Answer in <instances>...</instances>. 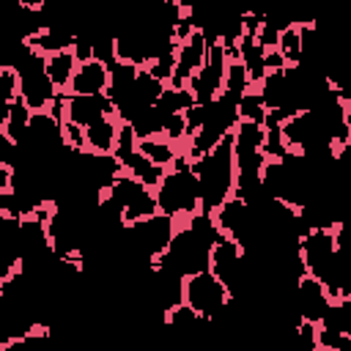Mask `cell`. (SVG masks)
Wrapping results in <instances>:
<instances>
[{"label":"cell","instance_id":"cell-1","mask_svg":"<svg viewBox=\"0 0 351 351\" xmlns=\"http://www.w3.org/2000/svg\"><path fill=\"white\" fill-rule=\"evenodd\" d=\"M189 167L200 184V211L211 214L233 195V137L225 134L211 151H206L200 159H192Z\"/></svg>","mask_w":351,"mask_h":351},{"label":"cell","instance_id":"cell-2","mask_svg":"<svg viewBox=\"0 0 351 351\" xmlns=\"http://www.w3.org/2000/svg\"><path fill=\"white\" fill-rule=\"evenodd\" d=\"M154 197H156V211L173 217L176 225L186 222L192 214L200 211V184L184 154H178L176 162L165 167V176L154 186Z\"/></svg>","mask_w":351,"mask_h":351},{"label":"cell","instance_id":"cell-3","mask_svg":"<svg viewBox=\"0 0 351 351\" xmlns=\"http://www.w3.org/2000/svg\"><path fill=\"white\" fill-rule=\"evenodd\" d=\"M44 60L47 55H38L33 49H27L19 63L14 66L16 69V96L36 112V110H47L52 104V99L58 96V88L52 85V80L47 77V69H44Z\"/></svg>","mask_w":351,"mask_h":351},{"label":"cell","instance_id":"cell-4","mask_svg":"<svg viewBox=\"0 0 351 351\" xmlns=\"http://www.w3.org/2000/svg\"><path fill=\"white\" fill-rule=\"evenodd\" d=\"M230 299L233 296L225 288V282L217 274H211L208 269H200V271L184 277V304H189L208 324L230 304Z\"/></svg>","mask_w":351,"mask_h":351},{"label":"cell","instance_id":"cell-5","mask_svg":"<svg viewBox=\"0 0 351 351\" xmlns=\"http://www.w3.org/2000/svg\"><path fill=\"white\" fill-rule=\"evenodd\" d=\"M296 250H299L304 271L321 280L337 258V241H335L332 225L329 228H307L296 239Z\"/></svg>","mask_w":351,"mask_h":351},{"label":"cell","instance_id":"cell-6","mask_svg":"<svg viewBox=\"0 0 351 351\" xmlns=\"http://www.w3.org/2000/svg\"><path fill=\"white\" fill-rule=\"evenodd\" d=\"M225 66H228V58H225L222 44L219 41L208 44V55H206L203 66L186 80V88H189V93L195 96L197 104H208L211 99H217L222 93Z\"/></svg>","mask_w":351,"mask_h":351},{"label":"cell","instance_id":"cell-7","mask_svg":"<svg viewBox=\"0 0 351 351\" xmlns=\"http://www.w3.org/2000/svg\"><path fill=\"white\" fill-rule=\"evenodd\" d=\"M206 55H208V41H206L203 30L195 27L192 36L178 41V47H176V69H173V77L167 85L170 88H186V80L203 66Z\"/></svg>","mask_w":351,"mask_h":351},{"label":"cell","instance_id":"cell-8","mask_svg":"<svg viewBox=\"0 0 351 351\" xmlns=\"http://www.w3.org/2000/svg\"><path fill=\"white\" fill-rule=\"evenodd\" d=\"M107 115H115V104L107 93H93V96L66 93V99H63V121L88 126V123H93L99 118H107Z\"/></svg>","mask_w":351,"mask_h":351},{"label":"cell","instance_id":"cell-9","mask_svg":"<svg viewBox=\"0 0 351 351\" xmlns=\"http://www.w3.org/2000/svg\"><path fill=\"white\" fill-rule=\"evenodd\" d=\"M329 302L332 299H329V293H326V288L321 285L318 277H313L307 271H302L296 277V282H293V304H296V310H299V315L304 321L318 324L324 318Z\"/></svg>","mask_w":351,"mask_h":351},{"label":"cell","instance_id":"cell-10","mask_svg":"<svg viewBox=\"0 0 351 351\" xmlns=\"http://www.w3.org/2000/svg\"><path fill=\"white\" fill-rule=\"evenodd\" d=\"M107 85H110V69L90 58L85 63H77L71 80H69V88L66 93H82V96H93V93H107Z\"/></svg>","mask_w":351,"mask_h":351},{"label":"cell","instance_id":"cell-11","mask_svg":"<svg viewBox=\"0 0 351 351\" xmlns=\"http://www.w3.org/2000/svg\"><path fill=\"white\" fill-rule=\"evenodd\" d=\"M118 129H121V121L115 115L88 123L85 126V151L88 154H112L115 143H118Z\"/></svg>","mask_w":351,"mask_h":351},{"label":"cell","instance_id":"cell-12","mask_svg":"<svg viewBox=\"0 0 351 351\" xmlns=\"http://www.w3.org/2000/svg\"><path fill=\"white\" fill-rule=\"evenodd\" d=\"M145 159H151L154 165H162V167H170L173 162H176V156L178 154H184L181 151V145H176L173 140H167L165 134H154V137H145V140H137V145H134Z\"/></svg>","mask_w":351,"mask_h":351},{"label":"cell","instance_id":"cell-13","mask_svg":"<svg viewBox=\"0 0 351 351\" xmlns=\"http://www.w3.org/2000/svg\"><path fill=\"white\" fill-rule=\"evenodd\" d=\"M44 69H47V77L52 80V85H55L58 90H66V88H69V80H71V74H74V69H77V60H74L71 49H60V52L47 55Z\"/></svg>","mask_w":351,"mask_h":351},{"label":"cell","instance_id":"cell-14","mask_svg":"<svg viewBox=\"0 0 351 351\" xmlns=\"http://www.w3.org/2000/svg\"><path fill=\"white\" fill-rule=\"evenodd\" d=\"M110 69V85H107V96L112 99V104L115 101H121L129 90H132V85H134V77H137V69L140 66H134V63H126V60H115L112 66H107Z\"/></svg>","mask_w":351,"mask_h":351},{"label":"cell","instance_id":"cell-15","mask_svg":"<svg viewBox=\"0 0 351 351\" xmlns=\"http://www.w3.org/2000/svg\"><path fill=\"white\" fill-rule=\"evenodd\" d=\"M250 88H252V85H250V77H247L244 63H241V60H228V66H225V80H222V93H225L228 99L239 101L241 93L250 90Z\"/></svg>","mask_w":351,"mask_h":351},{"label":"cell","instance_id":"cell-16","mask_svg":"<svg viewBox=\"0 0 351 351\" xmlns=\"http://www.w3.org/2000/svg\"><path fill=\"white\" fill-rule=\"evenodd\" d=\"M274 49L282 55L285 66H299L302 63V41H299V25L296 22H291L280 30V38H277Z\"/></svg>","mask_w":351,"mask_h":351},{"label":"cell","instance_id":"cell-17","mask_svg":"<svg viewBox=\"0 0 351 351\" xmlns=\"http://www.w3.org/2000/svg\"><path fill=\"white\" fill-rule=\"evenodd\" d=\"M129 126H132V134H134L137 140H145V137L162 134V112L151 104V107H145L140 115H134V118L129 121Z\"/></svg>","mask_w":351,"mask_h":351},{"label":"cell","instance_id":"cell-18","mask_svg":"<svg viewBox=\"0 0 351 351\" xmlns=\"http://www.w3.org/2000/svg\"><path fill=\"white\" fill-rule=\"evenodd\" d=\"M236 112H239V118H241V121L263 123V118H266V104H263V99H261L258 88H250V90H244V93H241V99L236 101Z\"/></svg>","mask_w":351,"mask_h":351},{"label":"cell","instance_id":"cell-19","mask_svg":"<svg viewBox=\"0 0 351 351\" xmlns=\"http://www.w3.org/2000/svg\"><path fill=\"white\" fill-rule=\"evenodd\" d=\"M315 351H351V335L318 324L315 326Z\"/></svg>","mask_w":351,"mask_h":351},{"label":"cell","instance_id":"cell-20","mask_svg":"<svg viewBox=\"0 0 351 351\" xmlns=\"http://www.w3.org/2000/svg\"><path fill=\"white\" fill-rule=\"evenodd\" d=\"M252 38H255V44H261L263 49H274V47H277V38H280V27L271 25L269 19H263L261 27H258V33H255Z\"/></svg>","mask_w":351,"mask_h":351},{"label":"cell","instance_id":"cell-21","mask_svg":"<svg viewBox=\"0 0 351 351\" xmlns=\"http://www.w3.org/2000/svg\"><path fill=\"white\" fill-rule=\"evenodd\" d=\"M263 69H266V71H282V69H285L282 55H280L277 49H266V52H263Z\"/></svg>","mask_w":351,"mask_h":351},{"label":"cell","instance_id":"cell-22","mask_svg":"<svg viewBox=\"0 0 351 351\" xmlns=\"http://www.w3.org/2000/svg\"><path fill=\"white\" fill-rule=\"evenodd\" d=\"M14 186V165L0 159V195Z\"/></svg>","mask_w":351,"mask_h":351},{"label":"cell","instance_id":"cell-23","mask_svg":"<svg viewBox=\"0 0 351 351\" xmlns=\"http://www.w3.org/2000/svg\"><path fill=\"white\" fill-rule=\"evenodd\" d=\"M19 3V8H25V11H41L44 5H47V0H16Z\"/></svg>","mask_w":351,"mask_h":351}]
</instances>
